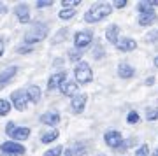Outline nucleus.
Listing matches in <instances>:
<instances>
[{"instance_id": "1", "label": "nucleus", "mask_w": 158, "mask_h": 156, "mask_svg": "<svg viewBox=\"0 0 158 156\" xmlns=\"http://www.w3.org/2000/svg\"><path fill=\"white\" fill-rule=\"evenodd\" d=\"M113 12V6L107 2H98L95 6H91L85 14V21L86 23H98L102 19H106L107 16H111Z\"/></svg>"}, {"instance_id": "2", "label": "nucleus", "mask_w": 158, "mask_h": 156, "mask_svg": "<svg viewBox=\"0 0 158 156\" xmlns=\"http://www.w3.org/2000/svg\"><path fill=\"white\" fill-rule=\"evenodd\" d=\"M48 32H49L48 25L37 21V23H34V25H32V28H30L28 32L25 34L23 40H25V44H27V46H32V44H35V42L44 40L46 37H48Z\"/></svg>"}, {"instance_id": "3", "label": "nucleus", "mask_w": 158, "mask_h": 156, "mask_svg": "<svg viewBox=\"0 0 158 156\" xmlns=\"http://www.w3.org/2000/svg\"><path fill=\"white\" fill-rule=\"evenodd\" d=\"M74 77L77 84H88L90 81H93V72H91L90 63L86 61H79L76 68H74Z\"/></svg>"}, {"instance_id": "4", "label": "nucleus", "mask_w": 158, "mask_h": 156, "mask_svg": "<svg viewBox=\"0 0 158 156\" xmlns=\"http://www.w3.org/2000/svg\"><path fill=\"white\" fill-rule=\"evenodd\" d=\"M91 42H93V32L91 30H81V32H77V34L74 35V46L79 51L88 47Z\"/></svg>"}, {"instance_id": "5", "label": "nucleus", "mask_w": 158, "mask_h": 156, "mask_svg": "<svg viewBox=\"0 0 158 156\" xmlns=\"http://www.w3.org/2000/svg\"><path fill=\"white\" fill-rule=\"evenodd\" d=\"M11 100H12V105H14V109H16V111H25V109H27V105H28V96H27V93H25V91H21V89H18V91H14V93H12Z\"/></svg>"}, {"instance_id": "6", "label": "nucleus", "mask_w": 158, "mask_h": 156, "mask_svg": "<svg viewBox=\"0 0 158 156\" xmlns=\"http://www.w3.org/2000/svg\"><path fill=\"white\" fill-rule=\"evenodd\" d=\"M104 142L109 146V147H113V149H118L121 142H123V135L116 132V130H109L104 133Z\"/></svg>"}, {"instance_id": "7", "label": "nucleus", "mask_w": 158, "mask_h": 156, "mask_svg": "<svg viewBox=\"0 0 158 156\" xmlns=\"http://www.w3.org/2000/svg\"><path fill=\"white\" fill-rule=\"evenodd\" d=\"M0 151L2 153H7V154H25V147H23L21 144H18V142H14V140H9V142H4V144L0 146Z\"/></svg>"}, {"instance_id": "8", "label": "nucleus", "mask_w": 158, "mask_h": 156, "mask_svg": "<svg viewBox=\"0 0 158 156\" xmlns=\"http://www.w3.org/2000/svg\"><path fill=\"white\" fill-rule=\"evenodd\" d=\"M86 100H88V96H86L85 93H77V95H74V96H72V102H70V109H72L74 114H81V112L85 111Z\"/></svg>"}, {"instance_id": "9", "label": "nucleus", "mask_w": 158, "mask_h": 156, "mask_svg": "<svg viewBox=\"0 0 158 156\" xmlns=\"http://www.w3.org/2000/svg\"><path fill=\"white\" fill-rule=\"evenodd\" d=\"M77 86H79V84L76 83V81L63 79L58 88H60V91H62V95H65V96H74V95H77Z\"/></svg>"}, {"instance_id": "10", "label": "nucleus", "mask_w": 158, "mask_h": 156, "mask_svg": "<svg viewBox=\"0 0 158 156\" xmlns=\"http://www.w3.org/2000/svg\"><path fill=\"white\" fill-rule=\"evenodd\" d=\"M14 14H16L18 21L21 23V25L30 23V11H28V6L27 4H18L16 9H14Z\"/></svg>"}, {"instance_id": "11", "label": "nucleus", "mask_w": 158, "mask_h": 156, "mask_svg": "<svg viewBox=\"0 0 158 156\" xmlns=\"http://www.w3.org/2000/svg\"><path fill=\"white\" fill-rule=\"evenodd\" d=\"M40 123L48 125V126H56L60 123V112L58 111H48L40 116Z\"/></svg>"}, {"instance_id": "12", "label": "nucleus", "mask_w": 158, "mask_h": 156, "mask_svg": "<svg viewBox=\"0 0 158 156\" xmlns=\"http://www.w3.org/2000/svg\"><path fill=\"white\" fill-rule=\"evenodd\" d=\"M116 49L118 51H123V53H127V51H134L137 47V42L134 39H128V37H123V39H118V42H116Z\"/></svg>"}, {"instance_id": "13", "label": "nucleus", "mask_w": 158, "mask_h": 156, "mask_svg": "<svg viewBox=\"0 0 158 156\" xmlns=\"http://www.w3.org/2000/svg\"><path fill=\"white\" fill-rule=\"evenodd\" d=\"M16 72H18V67H7L4 72L0 74V89H4L7 84L11 83V79L16 76Z\"/></svg>"}, {"instance_id": "14", "label": "nucleus", "mask_w": 158, "mask_h": 156, "mask_svg": "<svg viewBox=\"0 0 158 156\" xmlns=\"http://www.w3.org/2000/svg\"><path fill=\"white\" fill-rule=\"evenodd\" d=\"M63 79H67V72H56V74H53V76L49 77V81H48V89H49V91H51V89H56Z\"/></svg>"}, {"instance_id": "15", "label": "nucleus", "mask_w": 158, "mask_h": 156, "mask_svg": "<svg viewBox=\"0 0 158 156\" xmlns=\"http://www.w3.org/2000/svg\"><path fill=\"white\" fill-rule=\"evenodd\" d=\"M85 153H86L85 144H74V146H70L67 151H63V156H83Z\"/></svg>"}, {"instance_id": "16", "label": "nucleus", "mask_w": 158, "mask_h": 156, "mask_svg": "<svg viewBox=\"0 0 158 156\" xmlns=\"http://www.w3.org/2000/svg\"><path fill=\"white\" fill-rule=\"evenodd\" d=\"M158 6V0H144L137 6V11L139 14H146V12H153V7Z\"/></svg>"}, {"instance_id": "17", "label": "nucleus", "mask_w": 158, "mask_h": 156, "mask_svg": "<svg viewBox=\"0 0 158 156\" xmlns=\"http://www.w3.org/2000/svg\"><path fill=\"white\" fill-rule=\"evenodd\" d=\"M134 74H135V70H134V67H130L128 63H121V65L118 67V76L121 79L134 77Z\"/></svg>"}, {"instance_id": "18", "label": "nucleus", "mask_w": 158, "mask_h": 156, "mask_svg": "<svg viewBox=\"0 0 158 156\" xmlns=\"http://www.w3.org/2000/svg\"><path fill=\"white\" fill-rule=\"evenodd\" d=\"M25 93H27V96H28V102L39 104V100H40V89H39V86L32 84V86H28V89H27Z\"/></svg>"}, {"instance_id": "19", "label": "nucleus", "mask_w": 158, "mask_h": 156, "mask_svg": "<svg viewBox=\"0 0 158 156\" xmlns=\"http://www.w3.org/2000/svg\"><path fill=\"white\" fill-rule=\"evenodd\" d=\"M106 37H107V40L111 44H116L119 39V27L118 25H111L107 28V32H106Z\"/></svg>"}, {"instance_id": "20", "label": "nucleus", "mask_w": 158, "mask_h": 156, "mask_svg": "<svg viewBox=\"0 0 158 156\" xmlns=\"http://www.w3.org/2000/svg\"><path fill=\"white\" fill-rule=\"evenodd\" d=\"M11 137L14 140H27L30 137V128L21 126V128H14V132L11 133Z\"/></svg>"}, {"instance_id": "21", "label": "nucleus", "mask_w": 158, "mask_h": 156, "mask_svg": "<svg viewBox=\"0 0 158 156\" xmlns=\"http://www.w3.org/2000/svg\"><path fill=\"white\" fill-rule=\"evenodd\" d=\"M156 19V14L155 12H146V14H139V25L142 27H148V25H151L153 21Z\"/></svg>"}, {"instance_id": "22", "label": "nucleus", "mask_w": 158, "mask_h": 156, "mask_svg": "<svg viewBox=\"0 0 158 156\" xmlns=\"http://www.w3.org/2000/svg\"><path fill=\"white\" fill-rule=\"evenodd\" d=\"M67 35H69V27H65V28H62L55 37H53V44H60V42H63V40L67 39Z\"/></svg>"}, {"instance_id": "23", "label": "nucleus", "mask_w": 158, "mask_h": 156, "mask_svg": "<svg viewBox=\"0 0 158 156\" xmlns=\"http://www.w3.org/2000/svg\"><path fill=\"white\" fill-rule=\"evenodd\" d=\"M58 139V132L56 130H51V132H48V133L42 135V139H40V142H44V144H49V142H53V140Z\"/></svg>"}, {"instance_id": "24", "label": "nucleus", "mask_w": 158, "mask_h": 156, "mask_svg": "<svg viewBox=\"0 0 158 156\" xmlns=\"http://www.w3.org/2000/svg\"><path fill=\"white\" fill-rule=\"evenodd\" d=\"M74 16H76V9H62L60 14H58L60 19H70V18H74Z\"/></svg>"}, {"instance_id": "25", "label": "nucleus", "mask_w": 158, "mask_h": 156, "mask_svg": "<svg viewBox=\"0 0 158 156\" xmlns=\"http://www.w3.org/2000/svg\"><path fill=\"white\" fill-rule=\"evenodd\" d=\"M60 154H63V147H62V146L51 147V149H48L44 153V156H60Z\"/></svg>"}, {"instance_id": "26", "label": "nucleus", "mask_w": 158, "mask_h": 156, "mask_svg": "<svg viewBox=\"0 0 158 156\" xmlns=\"http://www.w3.org/2000/svg\"><path fill=\"white\" fill-rule=\"evenodd\" d=\"M11 112V104L7 100H0V116H6Z\"/></svg>"}, {"instance_id": "27", "label": "nucleus", "mask_w": 158, "mask_h": 156, "mask_svg": "<svg viewBox=\"0 0 158 156\" xmlns=\"http://www.w3.org/2000/svg\"><path fill=\"white\" fill-rule=\"evenodd\" d=\"M79 4H81L79 0H62L63 9H76V7L79 6Z\"/></svg>"}, {"instance_id": "28", "label": "nucleus", "mask_w": 158, "mask_h": 156, "mask_svg": "<svg viewBox=\"0 0 158 156\" xmlns=\"http://www.w3.org/2000/svg\"><path fill=\"white\" fill-rule=\"evenodd\" d=\"M146 119L148 121H155V119H158V107L156 109H148L146 111Z\"/></svg>"}, {"instance_id": "29", "label": "nucleus", "mask_w": 158, "mask_h": 156, "mask_svg": "<svg viewBox=\"0 0 158 156\" xmlns=\"http://www.w3.org/2000/svg\"><path fill=\"white\" fill-rule=\"evenodd\" d=\"M135 156H149V147H148V144H142L141 147H137Z\"/></svg>"}, {"instance_id": "30", "label": "nucleus", "mask_w": 158, "mask_h": 156, "mask_svg": "<svg viewBox=\"0 0 158 156\" xmlns=\"http://www.w3.org/2000/svg\"><path fill=\"white\" fill-rule=\"evenodd\" d=\"M127 121H128L130 125H135V123H139V114H137L135 111L128 112V116H127Z\"/></svg>"}, {"instance_id": "31", "label": "nucleus", "mask_w": 158, "mask_h": 156, "mask_svg": "<svg viewBox=\"0 0 158 156\" xmlns=\"http://www.w3.org/2000/svg\"><path fill=\"white\" fill-rule=\"evenodd\" d=\"M81 56H83V51L74 49V51H70V55H69V58H70L72 61H77V60H81Z\"/></svg>"}, {"instance_id": "32", "label": "nucleus", "mask_w": 158, "mask_h": 156, "mask_svg": "<svg viewBox=\"0 0 158 156\" xmlns=\"http://www.w3.org/2000/svg\"><path fill=\"white\" fill-rule=\"evenodd\" d=\"M35 6H37V9H42V7H49V6H53V2H51V0H39V2L35 4Z\"/></svg>"}, {"instance_id": "33", "label": "nucleus", "mask_w": 158, "mask_h": 156, "mask_svg": "<svg viewBox=\"0 0 158 156\" xmlns=\"http://www.w3.org/2000/svg\"><path fill=\"white\" fill-rule=\"evenodd\" d=\"M16 51L19 53V55H25V53H32V46H19Z\"/></svg>"}, {"instance_id": "34", "label": "nucleus", "mask_w": 158, "mask_h": 156, "mask_svg": "<svg viewBox=\"0 0 158 156\" xmlns=\"http://www.w3.org/2000/svg\"><path fill=\"white\" fill-rule=\"evenodd\" d=\"M148 40H149V42H156L158 40V30H155V32H151V34H148Z\"/></svg>"}, {"instance_id": "35", "label": "nucleus", "mask_w": 158, "mask_h": 156, "mask_svg": "<svg viewBox=\"0 0 158 156\" xmlns=\"http://www.w3.org/2000/svg\"><path fill=\"white\" fill-rule=\"evenodd\" d=\"M14 128H16V125H14L12 121H9V123H7V126H6V133L11 135L12 132H14Z\"/></svg>"}, {"instance_id": "36", "label": "nucleus", "mask_w": 158, "mask_h": 156, "mask_svg": "<svg viewBox=\"0 0 158 156\" xmlns=\"http://www.w3.org/2000/svg\"><path fill=\"white\" fill-rule=\"evenodd\" d=\"M127 4H128V2H127V0H116V2H114L113 6L116 7V9H123V7L127 6Z\"/></svg>"}, {"instance_id": "37", "label": "nucleus", "mask_w": 158, "mask_h": 156, "mask_svg": "<svg viewBox=\"0 0 158 156\" xmlns=\"http://www.w3.org/2000/svg\"><path fill=\"white\" fill-rule=\"evenodd\" d=\"M144 84H146V86H151V84H155V77H153V76H151V77H148L146 81H144Z\"/></svg>"}, {"instance_id": "38", "label": "nucleus", "mask_w": 158, "mask_h": 156, "mask_svg": "<svg viewBox=\"0 0 158 156\" xmlns=\"http://www.w3.org/2000/svg\"><path fill=\"white\" fill-rule=\"evenodd\" d=\"M4 55V40H0V56Z\"/></svg>"}, {"instance_id": "39", "label": "nucleus", "mask_w": 158, "mask_h": 156, "mask_svg": "<svg viewBox=\"0 0 158 156\" xmlns=\"http://www.w3.org/2000/svg\"><path fill=\"white\" fill-rule=\"evenodd\" d=\"M0 12H6V7L2 6V4H0Z\"/></svg>"}, {"instance_id": "40", "label": "nucleus", "mask_w": 158, "mask_h": 156, "mask_svg": "<svg viewBox=\"0 0 158 156\" xmlns=\"http://www.w3.org/2000/svg\"><path fill=\"white\" fill-rule=\"evenodd\" d=\"M155 67H158V56L155 58Z\"/></svg>"}, {"instance_id": "41", "label": "nucleus", "mask_w": 158, "mask_h": 156, "mask_svg": "<svg viewBox=\"0 0 158 156\" xmlns=\"http://www.w3.org/2000/svg\"><path fill=\"white\" fill-rule=\"evenodd\" d=\"M2 156H14V154H7V153H2Z\"/></svg>"}, {"instance_id": "42", "label": "nucleus", "mask_w": 158, "mask_h": 156, "mask_svg": "<svg viewBox=\"0 0 158 156\" xmlns=\"http://www.w3.org/2000/svg\"><path fill=\"white\" fill-rule=\"evenodd\" d=\"M153 156H158V149H156V151H155V154H153Z\"/></svg>"}]
</instances>
